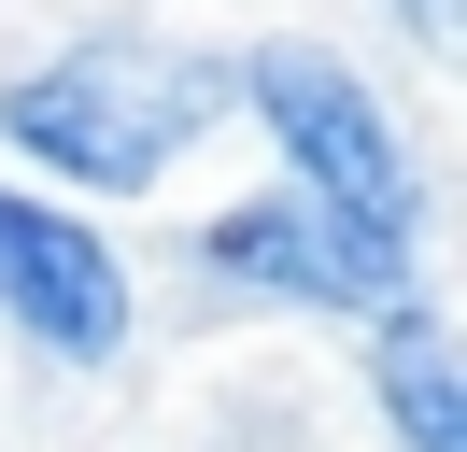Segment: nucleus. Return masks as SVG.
Listing matches in <instances>:
<instances>
[{"label": "nucleus", "instance_id": "1", "mask_svg": "<svg viewBox=\"0 0 467 452\" xmlns=\"http://www.w3.org/2000/svg\"><path fill=\"white\" fill-rule=\"evenodd\" d=\"M213 113H227L213 71H171V56H57V71H29L0 99V128L57 184H156Z\"/></svg>", "mask_w": 467, "mask_h": 452}, {"label": "nucleus", "instance_id": "4", "mask_svg": "<svg viewBox=\"0 0 467 452\" xmlns=\"http://www.w3.org/2000/svg\"><path fill=\"white\" fill-rule=\"evenodd\" d=\"M0 311L29 325L43 354H114V339H128V282H114V254H99L71 212L15 198V184H0Z\"/></svg>", "mask_w": 467, "mask_h": 452}, {"label": "nucleus", "instance_id": "6", "mask_svg": "<svg viewBox=\"0 0 467 452\" xmlns=\"http://www.w3.org/2000/svg\"><path fill=\"white\" fill-rule=\"evenodd\" d=\"M397 28H410V43H453V28H467V0H397Z\"/></svg>", "mask_w": 467, "mask_h": 452}, {"label": "nucleus", "instance_id": "3", "mask_svg": "<svg viewBox=\"0 0 467 452\" xmlns=\"http://www.w3.org/2000/svg\"><path fill=\"white\" fill-rule=\"evenodd\" d=\"M199 254H213L227 282L326 297V311H382V297H410V241H382V226L326 212V198H255V212H227Z\"/></svg>", "mask_w": 467, "mask_h": 452}, {"label": "nucleus", "instance_id": "5", "mask_svg": "<svg viewBox=\"0 0 467 452\" xmlns=\"http://www.w3.org/2000/svg\"><path fill=\"white\" fill-rule=\"evenodd\" d=\"M368 325H382L368 354H382V410H397V438H410V452H467V382H453L439 311H425V297H382Z\"/></svg>", "mask_w": 467, "mask_h": 452}, {"label": "nucleus", "instance_id": "2", "mask_svg": "<svg viewBox=\"0 0 467 452\" xmlns=\"http://www.w3.org/2000/svg\"><path fill=\"white\" fill-rule=\"evenodd\" d=\"M241 99L269 113V141H284L297 198H326V212L382 226V241H410V226H425V184H410V141H397V113H382L368 85L340 71V56H312V43H269V56H241Z\"/></svg>", "mask_w": 467, "mask_h": 452}]
</instances>
